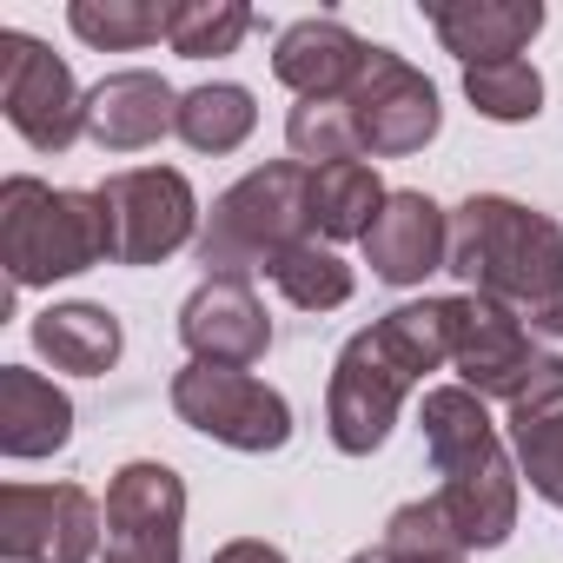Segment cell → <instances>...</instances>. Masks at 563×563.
<instances>
[{"instance_id": "d6986e66", "label": "cell", "mask_w": 563, "mask_h": 563, "mask_svg": "<svg viewBox=\"0 0 563 563\" xmlns=\"http://www.w3.org/2000/svg\"><path fill=\"white\" fill-rule=\"evenodd\" d=\"M74 438V398L27 372V365H0V451L8 457H54Z\"/></svg>"}, {"instance_id": "5b68a950", "label": "cell", "mask_w": 563, "mask_h": 563, "mask_svg": "<svg viewBox=\"0 0 563 563\" xmlns=\"http://www.w3.org/2000/svg\"><path fill=\"white\" fill-rule=\"evenodd\" d=\"M319 239L312 232V166L306 159H272L252 166L239 186H225L192 239L206 278H252L286 245Z\"/></svg>"}, {"instance_id": "603a6c76", "label": "cell", "mask_w": 563, "mask_h": 563, "mask_svg": "<svg viewBox=\"0 0 563 563\" xmlns=\"http://www.w3.org/2000/svg\"><path fill=\"white\" fill-rule=\"evenodd\" d=\"M345 563H471V550L457 543V530L444 523L438 497H418V504H398L385 517V537Z\"/></svg>"}, {"instance_id": "ac0fdd59", "label": "cell", "mask_w": 563, "mask_h": 563, "mask_svg": "<svg viewBox=\"0 0 563 563\" xmlns=\"http://www.w3.org/2000/svg\"><path fill=\"white\" fill-rule=\"evenodd\" d=\"M510 444H517V477L563 510V372L537 365L530 385L510 398Z\"/></svg>"}, {"instance_id": "cb8c5ba5", "label": "cell", "mask_w": 563, "mask_h": 563, "mask_svg": "<svg viewBox=\"0 0 563 563\" xmlns=\"http://www.w3.org/2000/svg\"><path fill=\"white\" fill-rule=\"evenodd\" d=\"M265 278L278 292H286L299 312H339L345 299H352V265L325 245V239H299V245H286L272 265H265Z\"/></svg>"}, {"instance_id": "ba28073f", "label": "cell", "mask_w": 563, "mask_h": 563, "mask_svg": "<svg viewBox=\"0 0 563 563\" xmlns=\"http://www.w3.org/2000/svg\"><path fill=\"white\" fill-rule=\"evenodd\" d=\"M0 113L34 153H67L87 133V93L74 87V67L14 27L0 34Z\"/></svg>"}, {"instance_id": "2e32d148", "label": "cell", "mask_w": 563, "mask_h": 563, "mask_svg": "<svg viewBox=\"0 0 563 563\" xmlns=\"http://www.w3.org/2000/svg\"><path fill=\"white\" fill-rule=\"evenodd\" d=\"M365 60H372V47L345 21H332V14L292 21L286 34H278V47H272V74L286 80L299 100H345L358 87Z\"/></svg>"}, {"instance_id": "4fadbf2b", "label": "cell", "mask_w": 563, "mask_h": 563, "mask_svg": "<svg viewBox=\"0 0 563 563\" xmlns=\"http://www.w3.org/2000/svg\"><path fill=\"white\" fill-rule=\"evenodd\" d=\"M179 345L192 352V365H258L272 352V319L252 278H199L179 306Z\"/></svg>"}, {"instance_id": "f546056e", "label": "cell", "mask_w": 563, "mask_h": 563, "mask_svg": "<svg viewBox=\"0 0 563 563\" xmlns=\"http://www.w3.org/2000/svg\"><path fill=\"white\" fill-rule=\"evenodd\" d=\"M206 563H286V550L265 543V537H232V543H219Z\"/></svg>"}, {"instance_id": "277c9868", "label": "cell", "mask_w": 563, "mask_h": 563, "mask_svg": "<svg viewBox=\"0 0 563 563\" xmlns=\"http://www.w3.org/2000/svg\"><path fill=\"white\" fill-rule=\"evenodd\" d=\"M113 258L107 206L87 186H47L34 173H14L0 186V265L8 286L34 292L54 278H80Z\"/></svg>"}, {"instance_id": "83f0119b", "label": "cell", "mask_w": 563, "mask_h": 563, "mask_svg": "<svg viewBox=\"0 0 563 563\" xmlns=\"http://www.w3.org/2000/svg\"><path fill=\"white\" fill-rule=\"evenodd\" d=\"M286 140H292V159H306V166H339V159L365 153L358 120H352L345 100H299L286 113Z\"/></svg>"}, {"instance_id": "9c48e42d", "label": "cell", "mask_w": 563, "mask_h": 563, "mask_svg": "<svg viewBox=\"0 0 563 563\" xmlns=\"http://www.w3.org/2000/svg\"><path fill=\"white\" fill-rule=\"evenodd\" d=\"M107 510L80 484H8L0 490V556L8 563H93Z\"/></svg>"}, {"instance_id": "f1b7e54d", "label": "cell", "mask_w": 563, "mask_h": 563, "mask_svg": "<svg viewBox=\"0 0 563 563\" xmlns=\"http://www.w3.org/2000/svg\"><path fill=\"white\" fill-rule=\"evenodd\" d=\"M523 332H530V352H537V365L563 372V306H543V312H530V319H523Z\"/></svg>"}, {"instance_id": "4316f807", "label": "cell", "mask_w": 563, "mask_h": 563, "mask_svg": "<svg viewBox=\"0 0 563 563\" xmlns=\"http://www.w3.org/2000/svg\"><path fill=\"white\" fill-rule=\"evenodd\" d=\"M464 100L497 120V126H523L543 113V74L530 60H490V67H464Z\"/></svg>"}, {"instance_id": "52a82bcc", "label": "cell", "mask_w": 563, "mask_h": 563, "mask_svg": "<svg viewBox=\"0 0 563 563\" xmlns=\"http://www.w3.org/2000/svg\"><path fill=\"white\" fill-rule=\"evenodd\" d=\"M107 206V232H113V265H159L179 245L199 239V199L192 179L179 166H126L107 173V186H93Z\"/></svg>"}, {"instance_id": "8fae6325", "label": "cell", "mask_w": 563, "mask_h": 563, "mask_svg": "<svg viewBox=\"0 0 563 563\" xmlns=\"http://www.w3.org/2000/svg\"><path fill=\"white\" fill-rule=\"evenodd\" d=\"M186 484L159 457H133L107 484V563H179Z\"/></svg>"}, {"instance_id": "7c38bea8", "label": "cell", "mask_w": 563, "mask_h": 563, "mask_svg": "<svg viewBox=\"0 0 563 563\" xmlns=\"http://www.w3.org/2000/svg\"><path fill=\"white\" fill-rule=\"evenodd\" d=\"M451 365H457L464 391L510 405L530 385V372H537L523 312L504 306V299H484V292H457L451 299Z\"/></svg>"}, {"instance_id": "ffe728a7", "label": "cell", "mask_w": 563, "mask_h": 563, "mask_svg": "<svg viewBox=\"0 0 563 563\" xmlns=\"http://www.w3.org/2000/svg\"><path fill=\"white\" fill-rule=\"evenodd\" d=\"M34 352L54 365V372H74V378H107L126 352V332L107 306L93 299H74V306H47L34 325Z\"/></svg>"}, {"instance_id": "8992f818", "label": "cell", "mask_w": 563, "mask_h": 563, "mask_svg": "<svg viewBox=\"0 0 563 563\" xmlns=\"http://www.w3.org/2000/svg\"><path fill=\"white\" fill-rule=\"evenodd\" d=\"M173 411L199 438H212L225 451H245V457H265V451L292 444V405L265 378L232 372V365H186L173 378Z\"/></svg>"}, {"instance_id": "e0dca14e", "label": "cell", "mask_w": 563, "mask_h": 563, "mask_svg": "<svg viewBox=\"0 0 563 563\" xmlns=\"http://www.w3.org/2000/svg\"><path fill=\"white\" fill-rule=\"evenodd\" d=\"M424 21L444 41V54H457L464 67L517 60L543 34L537 0H424Z\"/></svg>"}, {"instance_id": "d4e9b609", "label": "cell", "mask_w": 563, "mask_h": 563, "mask_svg": "<svg viewBox=\"0 0 563 563\" xmlns=\"http://www.w3.org/2000/svg\"><path fill=\"white\" fill-rule=\"evenodd\" d=\"M67 27L100 54H133L173 34V8H159V0H74Z\"/></svg>"}, {"instance_id": "9a60e30c", "label": "cell", "mask_w": 563, "mask_h": 563, "mask_svg": "<svg viewBox=\"0 0 563 563\" xmlns=\"http://www.w3.org/2000/svg\"><path fill=\"white\" fill-rule=\"evenodd\" d=\"M179 126V93L153 67H120L87 93V140L107 153H140L159 146Z\"/></svg>"}, {"instance_id": "30bf717a", "label": "cell", "mask_w": 563, "mask_h": 563, "mask_svg": "<svg viewBox=\"0 0 563 563\" xmlns=\"http://www.w3.org/2000/svg\"><path fill=\"white\" fill-rule=\"evenodd\" d=\"M352 120H358V140L372 159H405V153H424L444 126V107H438V87L391 47H372L358 87L345 93Z\"/></svg>"}, {"instance_id": "7402d4cb", "label": "cell", "mask_w": 563, "mask_h": 563, "mask_svg": "<svg viewBox=\"0 0 563 563\" xmlns=\"http://www.w3.org/2000/svg\"><path fill=\"white\" fill-rule=\"evenodd\" d=\"M252 126H258V107H252V93L239 87V80H212V87H192V93H179V140L192 146V153H239L245 140H252Z\"/></svg>"}, {"instance_id": "44dd1931", "label": "cell", "mask_w": 563, "mask_h": 563, "mask_svg": "<svg viewBox=\"0 0 563 563\" xmlns=\"http://www.w3.org/2000/svg\"><path fill=\"white\" fill-rule=\"evenodd\" d=\"M385 186H378V173L365 166V159H339V166H312V232L325 239V245H339V239H365L372 232V219L385 212Z\"/></svg>"}, {"instance_id": "484cf974", "label": "cell", "mask_w": 563, "mask_h": 563, "mask_svg": "<svg viewBox=\"0 0 563 563\" xmlns=\"http://www.w3.org/2000/svg\"><path fill=\"white\" fill-rule=\"evenodd\" d=\"M258 21H252V8H239V0H173V34H166V47L179 60H219Z\"/></svg>"}, {"instance_id": "3957f363", "label": "cell", "mask_w": 563, "mask_h": 563, "mask_svg": "<svg viewBox=\"0 0 563 563\" xmlns=\"http://www.w3.org/2000/svg\"><path fill=\"white\" fill-rule=\"evenodd\" d=\"M444 272L464 278V292L504 299L523 319L563 306V225L523 199L471 192L451 212V258Z\"/></svg>"}, {"instance_id": "7a4b0ae2", "label": "cell", "mask_w": 563, "mask_h": 563, "mask_svg": "<svg viewBox=\"0 0 563 563\" xmlns=\"http://www.w3.org/2000/svg\"><path fill=\"white\" fill-rule=\"evenodd\" d=\"M418 431H424V451H431V464L444 477L438 484V510L457 530V543L464 550L510 543L523 477H517V464H510L484 398L464 391V385H431L424 411H418Z\"/></svg>"}, {"instance_id": "6da1fadb", "label": "cell", "mask_w": 563, "mask_h": 563, "mask_svg": "<svg viewBox=\"0 0 563 563\" xmlns=\"http://www.w3.org/2000/svg\"><path fill=\"white\" fill-rule=\"evenodd\" d=\"M438 365H451V299H418V306H398V312L372 319L365 332H352L332 365V385H325L332 444L345 457H372L391 438L405 398Z\"/></svg>"}, {"instance_id": "5bb4252c", "label": "cell", "mask_w": 563, "mask_h": 563, "mask_svg": "<svg viewBox=\"0 0 563 563\" xmlns=\"http://www.w3.org/2000/svg\"><path fill=\"white\" fill-rule=\"evenodd\" d=\"M451 258V212L431 192H391L365 232V265L385 286H424Z\"/></svg>"}]
</instances>
